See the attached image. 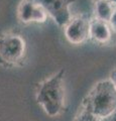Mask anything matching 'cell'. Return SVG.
Returning <instances> with one entry per match:
<instances>
[{"label":"cell","mask_w":116,"mask_h":121,"mask_svg":"<svg viewBox=\"0 0 116 121\" xmlns=\"http://www.w3.org/2000/svg\"><path fill=\"white\" fill-rule=\"evenodd\" d=\"M104 121H116V112H115L114 114L112 115L111 117H109V118H108V119L104 120Z\"/></svg>","instance_id":"12"},{"label":"cell","mask_w":116,"mask_h":121,"mask_svg":"<svg viewBox=\"0 0 116 121\" xmlns=\"http://www.w3.org/2000/svg\"><path fill=\"white\" fill-rule=\"evenodd\" d=\"M26 55V41L16 32L0 35V63L7 67H17Z\"/></svg>","instance_id":"3"},{"label":"cell","mask_w":116,"mask_h":121,"mask_svg":"<svg viewBox=\"0 0 116 121\" xmlns=\"http://www.w3.org/2000/svg\"><path fill=\"white\" fill-rule=\"evenodd\" d=\"M82 108L106 120L116 112V87L110 79L102 80L90 90L82 102Z\"/></svg>","instance_id":"2"},{"label":"cell","mask_w":116,"mask_h":121,"mask_svg":"<svg viewBox=\"0 0 116 121\" xmlns=\"http://www.w3.org/2000/svg\"><path fill=\"white\" fill-rule=\"evenodd\" d=\"M65 71L60 70L37 84L36 103L50 117L61 115L66 109V90L64 82Z\"/></svg>","instance_id":"1"},{"label":"cell","mask_w":116,"mask_h":121,"mask_svg":"<svg viewBox=\"0 0 116 121\" xmlns=\"http://www.w3.org/2000/svg\"><path fill=\"white\" fill-rule=\"evenodd\" d=\"M109 1H110L113 5H115V6H116V0H109Z\"/></svg>","instance_id":"13"},{"label":"cell","mask_w":116,"mask_h":121,"mask_svg":"<svg viewBox=\"0 0 116 121\" xmlns=\"http://www.w3.org/2000/svg\"><path fill=\"white\" fill-rule=\"evenodd\" d=\"M90 21L91 19H89L85 14L73 16L64 27L66 39L75 45L84 43L90 35Z\"/></svg>","instance_id":"4"},{"label":"cell","mask_w":116,"mask_h":121,"mask_svg":"<svg viewBox=\"0 0 116 121\" xmlns=\"http://www.w3.org/2000/svg\"><path fill=\"white\" fill-rule=\"evenodd\" d=\"M112 30L109 22L93 17L90 21L89 39L97 44H107L112 39Z\"/></svg>","instance_id":"7"},{"label":"cell","mask_w":116,"mask_h":121,"mask_svg":"<svg viewBox=\"0 0 116 121\" xmlns=\"http://www.w3.org/2000/svg\"><path fill=\"white\" fill-rule=\"evenodd\" d=\"M74 121H104L100 117L94 115L90 111L86 110L84 108H81V110L78 112V114L75 117Z\"/></svg>","instance_id":"9"},{"label":"cell","mask_w":116,"mask_h":121,"mask_svg":"<svg viewBox=\"0 0 116 121\" xmlns=\"http://www.w3.org/2000/svg\"><path fill=\"white\" fill-rule=\"evenodd\" d=\"M115 5L109 0H95L94 4V17L97 19L109 22L114 12Z\"/></svg>","instance_id":"8"},{"label":"cell","mask_w":116,"mask_h":121,"mask_svg":"<svg viewBox=\"0 0 116 121\" xmlns=\"http://www.w3.org/2000/svg\"><path fill=\"white\" fill-rule=\"evenodd\" d=\"M17 18L21 23H43L48 14L34 0H22L17 7Z\"/></svg>","instance_id":"6"},{"label":"cell","mask_w":116,"mask_h":121,"mask_svg":"<svg viewBox=\"0 0 116 121\" xmlns=\"http://www.w3.org/2000/svg\"><path fill=\"white\" fill-rule=\"evenodd\" d=\"M109 79L112 81V83L115 85V87H116V69L115 70H113L111 72V74H110V77H109Z\"/></svg>","instance_id":"11"},{"label":"cell","mask_w":116,"mask_h":121,"mask_svg":"<svg viewBox=\"0 0 116 121\" xmlns=\"http://www.w3.org/2000/svg\"><path fill=\"white\" fill-rule=\"evenodd\" d=\"M109 24H110V26H111L112 30H113L114 32H116V7H115V9H114L113 14H112L111 19H110V21H109Z\"/></svg>","instance_id":"10"},{"label":"cell","mask_w":116,"mask_h":121,"mask_svg":"<svg viewBox=\"0 0 116 121\" xmlns=\"http://www.w3.org/2000/svg\"><path fill=\"white\" fill-rule=\"evenodd\" d=\"M47 12L60 27H65L72 19L70 6L76 0H34Z\"/></svg>","instance_id":"5"}]
</instances>
